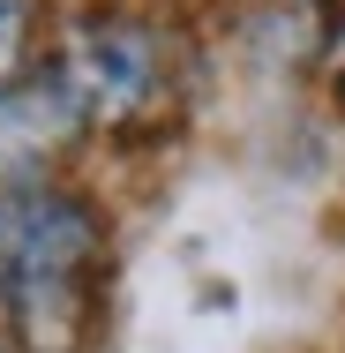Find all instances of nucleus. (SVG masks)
Listing matches in <instances>:
<instances>
[{"label":"nucleus","instance_id":"nucleus-1","mask_svg":"<svg viewBox=\"0 0 345 353\" xmlns=\"http://www.w3.org/2000/svg\"><path fill=\"white\" fill-rule=\"evenodd\" d=\"M98 263V225L53 188L0 196V293L38 353H68L83 331V293Z\"/></svg>","mask_w":345,"mask_h":353},{"label":"nucleus","instance_id":"nucleus-2","mask_svg":"<svg viewBox=\"0 0 345 353\" xmlns=\"http://www.w3.org/2000/svg\"><path fill=\"white\" fill-rule=\"evenodd\" d=\"M150 46H143L136 30H121V23H98V30H83L75 38V68H68V90L75 113H136L143 98H150Z\"/></svg>","mask_w":345,"mask_h":353},{"label":"nucleus","instance_id":"nucleus-3","mask_svg":"<svg viewBox=\"0 0 345 353\" xmlns=\"http://www.w3.org/2000/svg\"><path fill=\"white\" fill-rule=\"evenodd\" d=\"M75 98L61 83H23V90H8L0 98V181H8V196L15 188H30L38 173H45V158H61L75 136Z\"/></svg>","mask_w":345,"mask_h":353}]
</instances>
